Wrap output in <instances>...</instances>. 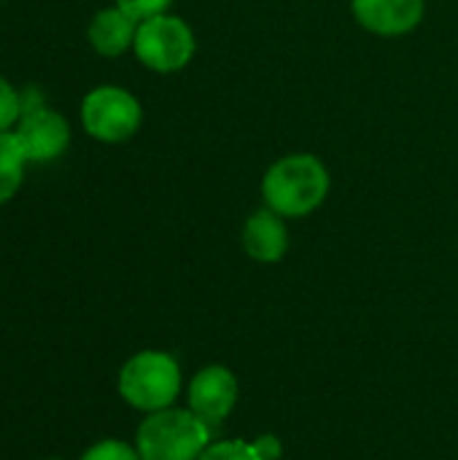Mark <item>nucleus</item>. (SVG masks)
Wrapping results in <instances>:
<instances>
[{
	"instance_id": "f257e3e1",
	"label": "nucleus",
	"mask_w": 458,
	"mask_h": 460,
	"mask_svg": "<svg viewBox=\"0 0 458 460\" xmlns=\"http://www.w3.org/2000/svg\"><path fill=\"white\" fill-rule=\"evenodd\" d=\"M329 170L316 154H286L262 178L265 208L283 218H305L329 197Z\"/></svg>"
},
{
	"instance_id": "f03ea898",
	"label": "nucleus",
	"mask_w": 458,
	"mask_h": 460,
	"mask_svg": "<svg viewBox=\"0 0 458 460\" xmlns=\"http://www.w3.org/2000/svg\"><path fill=\"white\" fill-rule=\"evenodd\" d=\"M211 429L186 407L148 412L138 426L135 450L140 460H197L211 445Z\"/></svg>"
},
{
	"instance_id": "7ed1b4c3",
	"label": "nucleus",
	"mask_w": 458,
	"mask_h": 460,
	"mask_svg": "<svg viewBox=\"0 0 458 460\" xmlns=\"http://www.w3.org/2000/svg\"><path fill=\"white\" fill-rule=\"evenodd\" d=\"M181 391V367L170 353L140 350L119 372L121 399L140 412L173 407Z\"/></svg>"
},
{
	"instance_id": "20e7f679",
	"label": "nucleus",
	"mask_w": 458,
	"mask_h": 460,
	"mask_svg": "<svg viewBox=\"0 0 458 460\" xmlns=\"http://www.w3.org/2000/svg\"><path fill=\"white\" fill-rule=\"evenodd\" d=\"M132 51L143 67L167 75V73L184 70L194 59L197 38H194V30L181 16L159 13L138 24Z\"/></svg>"
},
{
	"instance_id": "39448f33",
	"label": "nucleus",
	"mask_w": 458,
	"mask_h": 460,
	"mask_svg": "<svg viewBox=\"0 0 458 460\" xmlns=\"http://www.w3.org/2000/svg\"><path fill=\"white\" fill-rule=\"evenodd\" d=\"M143 124L140 100L113 84L94 86L81 100V127L100 143H124L138 135Z\"/></svg>"
},
{
	"instance_id": "423d86ee",
	"label": "nucleus",
	"mask_w": 458,
	"mask_h": 460,
	"mask_svg": "<svg viewBox=\"0 0 458 460\" xmlns=\"http://www.w3.org/2000/svg\"><path fill=\"white\" fill-rule=\"evenodd\" d=\"M13 135L27 156V162L46 164L59 159L70 146V124L62 113L51 108H30L22 113Z\"/></svg>"
},
{
	"instance_id": "0eeeda50",
	"label": "nucleus",
	"mask_w": 458,
	"mask_h": 460,
	"mask_svg": "<svg viewBox=\"0 0 458 460\" xmlns=\"http://www.w3.org/2000/svg\"><path fill=\"white\" fill-rule=\"evenodd\" d=\"M238 402V380L227 367H205L189 383V410L213 431L219 429Z\"/></svg>"
},
{
	"instance_id": "6e6552de",
	"label": "nucleus",
	"mask_w": 458,
	"mask_h": 460,
	"mask_svg": "<svg viewBox=\"0 0 458 460\" xmlns=\"http://www.w3.org/2000/svg\"><path fill=\"white\" fill-rule=\"evenodd\" d=\"M351 13L367 32L400 38L424 22L427 0H351Z\"/></svg>"
},
{
	"instance_id": "1a4fd4ad",
	"label": "nucleus",
	"mask_w": 458,
	"mask_h": 460,
	"mask_svg": "<svg viewBox=\"0 0 458 460\" xmlns=\"http://www.w3.org/2000/svg\"><path fill=\"white\" fill-rule=\"evenodd\" d=\"M243 251L259 261V264H275L286 256L289 251V229H286V218L278 216L270 208H259L254 210L246 224H243V234H240Z\"/></svg>"
},
{
	"instance_id": "9d476101",
	"label": "nucleus",
	"mask_w": 458,
	"mask_h": 460,
	"mask_svg": "<svg viewBox=\"0 0 458 460\" xmlns=\"http://www.w3.org/2000/svg\"><path fill=\"white\" fill-rule=\"evenodd\" d=\"M138 24L140 22L132 19L127 11H121L119 5H108L92 16L86 35H89L92 49L100 57H121V54L132 51Z\"/></svg>"
},
{
	"instance_id": "9b49d317",
	"label": "nucleus",
	"mask_w": 458,
	"mask_h": 460,
	"mask_svg": "<svg viewBox=\"0 0 458 460\" xmlns=\"http://www.w3.org/2000/svg\"><path fill=\"white\" fill-rule=\"evenodd\" d=\"M27 156L11 132H0V205H5L8 199L16 197L22 181H24V167H27Z\"/></svg>"
},
{
	"instance_id": "f8f14e48",
	"label": "nucleus",
	"mask_w": 458,
	"mask_h": 460,
	"mask_svg": "<svg viewBox=\"0 0 458 460\" xmlns=\"http://www.w3.org/2000/svg\"><path fill=\"white\" fill-rule=\"evenodd\" d=\"M22 97L19 92L13 89V84L0 75V132H11L19 119H22Z\"/></svg>"
},
{
	"instance_id": "ddd939ff",
	"label": "nucleus",
	"mask_w": 458,
	"mask_h": 460,
	"mask_svg": "<svg viewBox=\"0 0 458 460\" xmlns=\"http://www.w3.org/2000/svg\"><path fill=\"white\" fill-rule=\"evenodd\" d=\"M197 460H259L254 453L251 442H240V439H227V442H213L205 447V453Z\"/></svg>"
},
{
	"instance_id": "4468645a",
	"label": "nucleus",
	"mask_w": 458,
	"mask_h": 460,
	"mask_svg": "<svg viewBox=\"0 0 458 460\" xmlns=\"http://www.w3.org/2000/svg\"><path fill=\"white\" fill-rule=\"evenodd\" d=\"M81 460H140L138 450L127 442H119V439H103L97 445H92Z\"/></svg>"
},
{
	"instance_id": "2eb2a0df",
	"label": "nucleus",
	"mask_w": 458,
	"mask_h": 460,
	"mask_svg": "<svg viewBox=\"0 0 458 460\" xmlns=\"http://www.w3.org/2000/svg\"><path fill=\"white\" fill-rule=\"evenodd\" d=\"M113 5H119L121 11H127L132 19L143 22V19L167 13V8L173 5V0H113Z\"/></svg>"
},
{
	"instance_id": "dca6fc26",
	"label": "nucleus",
	"mask_w": 458,
	"mask_h": 460,
	"mask_svg": "<svg viewBox=\"0 0 458 460\" xmlns=\"http://www.w3.org/2000/svg\"><path fill=\"white\" fill-rule=\"evenodd\" d=\"M251 447H254V453L259 456V460H278L283 456V447H281V442H278L275 434H262V437H256V439L251 442Z\"/></svg>"
},
{
	"instance_id": "f3484780",
	"label": "nucleus",
	"mask_w": 458,
	"mask_h": 460,
	"mask_svg": "<svg viewBox=\"0 0 458 460\" xmlns=\"http://www.w3.org/2000/svg\"><path fill=\"white\" fill-rule=\"evenodd\" d=\"M46 460H62V458H46Z\"/></svg>"
}]
</instances>
